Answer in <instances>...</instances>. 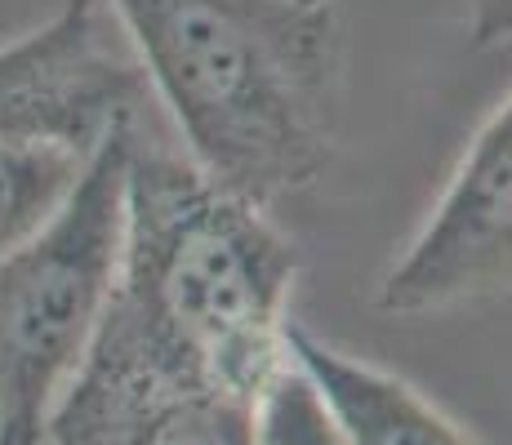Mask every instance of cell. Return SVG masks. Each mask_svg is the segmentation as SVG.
Listing matches in <instances>:
<instances>
[{
	"mask_svg": "<svg viewBox=\"0 0 512 445\" xmlns=\"http://www.w3.org/2000/svg\"><path fill=\"white\" fill-rule=\"evenodd\" d=\"M294 272L299 254L268 210L134 130L121 259L90 352L259 401L285 365Z\"/></svg>",
	"mask_w": 512,
	"mask_h": 445,
	"instance_id": "obj_1",
	"label": "cell"
},
{
	"mask_svg": "<svg viewBox=\"0 0 512 445\" xmlns=\"http://www.w3.org/2000/svg\"><path fill=\"white\" fill-rule=\"evenodd\" d=\"M214 187L272 210L326 174L339 23L312 0H103Z\"/></svg>",
	"mask_w": 512,
	"mask_h": 445,
	"instance_id": "obj_2",
	"label": "cell"
},
{
	"mask_svg": "<svg viewBox=\"0 0 512 445\" xmlns=\"http://www.w3.org/2000/svg\"><path fill=\"white\" fill-rule=\"evenodd\" d=\"M134 125L94 147L81 183L23 250L0 259V445H45L112 299Z\"/></svg>",
	"mask_w": 512,
	"mask_h": 445,
	"instance_id": "obj_3",
	"label": "cell"
},
{
	"mask_svg": "<svg viewBox=\"0 0 512 445\" xmlns=\"http://www.w3.org/2000/svg\"><path fill=\"white\" fill-rule=\"evenodd\" d=\"M512 254V107L481 121L441 201L379 281V312L428 316L508 294Z\"/></svg>",
	"mask_w": 512,
	"mask_h": 445,
	"instance_id": "obj_4",
	"label": "cell"
},
{
	"mask_svg": "<svg viewBox=\"0 0 512 445\" xmlns=\"http://www.w3.org/2000/svg\"><path fill=\"white\" fill-rule=\"evenodd\" d=\"M139 107L143 72L112 45L103 0H67L45 27L0 49V147L58 138L94 152L134 125Z\"/></svg>",
	"mask_w": 512,
	"mask_h": 445,
	"instance_id": "obj_5",
	"label": "cell"
},
{
	"mask_svg": "<svg viewBox=\"0 0 512 445\" xmlns=\"http://www.w3.org/2000/svg\"><path fill=\"white\" fill-rule=\"evenodd\" d=\"M254 405L201 379L85 352L49 414V445H254Z\"/></svg>",
	"mask_w": 512,
	"mask_h": 445,
	"instance_id": "obj_6",
	"label": "cell"
},
{
	"mask_svg": "<svg viewBox=\"0 0 512 445\" xmlns=\"http://www.w3.org/2000/svg\"><path fill=\"white\" fill-rule=\"evenodd\" d=\"M285 352L317 388L343 445H477L406 379L285 325Z\"/></svg>",
	"mask_w": 512,
	"mask_h": 445,
	"instance_id": "obj_7",
	"label": "cell"
},
{
	"mask_svg": "<svg viewBox=\"0 0 512 445\" xmlns=\"http://www.w3.org/2000/svg\"><path fill=\"white\" fill-rule=\"evenodd\" d=\"M94 152L58 138H27L0 147V259L23 250L63 210Z\"/></svg>",
	"mask_w": 512,
	"mask_h": 445,
	"instance_id": "obj_8",
	"label": "cell"
},
{
	"mask_svg": "<svg viewBox=\"0 0 512 445\" xmlns=\"http://www.w3.org/2000/svg\"><path fill=\"white\" fill-rule=\"evenodd\" d=\"M254 445H343L317 388L303 379L290 352H285L277 379L263 388L259 405H254Z\"/></svg>",
	"mask_w": 512,
	"mask_h": 445,
	"instance_id": "obj_9",
	"label": "cell"
},
{
	"mask_svg": "<svg viewBox=\"0 0 512 445\" xmlns=\"http://www.w3.org/2000/svg\"><path fill=\"white\" fill-rule=\"evenodd\" d=\"M312 5H330V0H312Z\"/></svg>",
	"mask_w": 512,
	"mask_h": 445,
	"instance_id": "obj_10",
	"label": "cell"
}]
</instances>
